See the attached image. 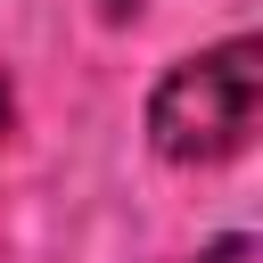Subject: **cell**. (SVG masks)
Here are the masks:
<instances>
[{"label":"cell","instance_id":"6da1fadb","mask_svg":"<svg viewBox=\"0 0 263 263\" xmlns=\"http://www.w3.org/2000/svg\"><path fill=\"white\" fill-rule=\"evenodd\" d=\"M255 115H263V41H222V49H197L181 58L156 99H148V140L156 156L173 164H230L247 140H255Z\"/></svg>","mask_w":263,"mask_h":263},{"label":"cell","instance_id":"3957f363","mask_svg":"<svg viewBox=\"0 0 263 263\" xmlns=\"http://www.w3.org/2000/svg\"><path fill=\"white\" fill-rule=\"evenodd\" d=\"M0 123H8V90H0Z\"/></svg>","mask_w":263,"mask_h":263},{"label":"cell","instance_id":"7a4b0ae2","mask_svg":"<svg viewBox=\"0 0 263 263\" xmlns=\"http://www.w3.org/2000/svg\"><path fill=\"white\" fill-rule=\"evenodd\" d=\"M189 263H255V247H247V238H222V247H205V255H189Z\"/></svg>","mask_w":263,"mask_h":263}]
</instances>
